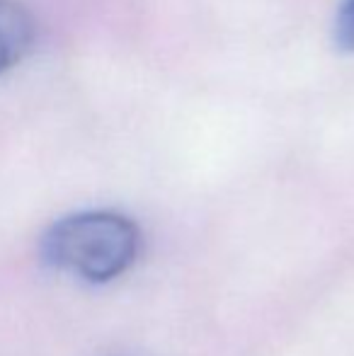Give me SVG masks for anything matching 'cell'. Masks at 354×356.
Segmentation results:
<instances>
[{
  "label": "cell",
  "mask_w": 354,
  "mask_h": 356,
  "mask_svg": "<svg viewBox=\"0 0 354 356\" xmlns=\"http://www.w3.org/2000/svg\"><path fill=\"white\" fill-rule=\"evenodd\" d=\"M141 235L131 218L112 211H86L61 218L44 235L49 264L92 284L117 279L134 264Z\"/></svg>",
  "instance_id": "obj_1"
},
{
  "label": "cell",
  "mask_w": 354,
  "mask_h": 356,
  "mask_svg": "<svg viewBox=\"0 0 354 356\" xmlns=\"http://www.w3.org/2000/svg\"><path fill=\"white\" fill-rule=\"evenodd\" d=\"M37 27L24 5L0 0V75L15 68L32 49Z\"/></svg>",
  "instance_id": "obj_2"
},
{
  "label": "cell",
  "mask_w": 354,
  "mask_h": 356,
  "mask_svg": "<svg viewBox=\"0 0 354 356\" xmlns=\"http://www.w3.org/2000/svg\"><path fill=\"white\" fill-rule=\"evenodd\" d=\"M335 42L342 51H354V0H345L337 10Z\"/></svg>",
  "instance_id": "obj_3"
}]
</instances>
